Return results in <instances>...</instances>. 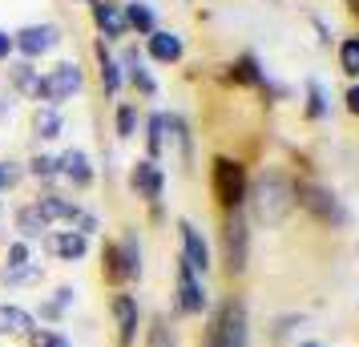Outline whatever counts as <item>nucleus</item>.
<instances>
[{
	"mask_svg": "<svg viewBox=\"0 0 359 347\" xmlns=\"http://www.w3.org/2000/svg\"><path fill=\"white\" fill-rule=\"evenodd\" d=\"M33 259H29V243L25 238H17V243H8V271H17V266H29Z\"/></svg>",
	"mask_w": 359,
	"mask_h": 347,
	"instance_id": "obj_33",
	"label": "nucleus"
},
{
	"mask_svg": "<svg viewBox=\"0 0 359 347\" xmlns=\"http://www.w3.org/2000/svg\"><path fill=\"white\" fill-rule=\"evenodd\" d=\"M20 182V165L17 162H0V190L4 186H17Z\"/></svg>",
	"mask_w": 359,
	"mask_h": 347,
	"instance_id": "obj_35",
	"label": "nucleus"
},
{
	"mask_svg": "<svg viewBox=\"0 0 359 347\" xmlns=\"http://www.w3.org/2000/svg\"><path fill=\"white\" fill-rule=\"evenodd\" d=\"M206 347H246V307L238 299L218 307L210 331H206Z\"/></svg>",
	"mask_w": 359,
	"mask_h": 347,
	"instance_id": "obj_3",
	"label": "nucleus"
},
{
	"mask_svg": "<svg viewBox=\"0 0 359 347\" xmlns=\"http://www.w3.org/2000/svg\"><path fill=\"white\" fill-rule=\"evenodd\" d=\"M339 69L347 73V77H359V45H355V36H347L339 45Z\"/></svg>",
	"mask_w": 359,
	"mask_h": 347,
	"instance_id": "obj_29",
	"label": "nucleus"
},
{
	"mask_svg": "<svg viewBox=\"0 0 359 347\" xmlns=\"http://www.w3.org/2000/svg\"><path fill=\"white\" fill-rule=\"evenodd\" d=\"M29 343L33 347H69V339L57 335V331H49V327H33L29 331Z\"/></svg>",
	"mask_w": 359,
	"mask_h": 347,
	"instance_id": "obj_31",
	"label": "nucleus"
},
{
	"mask_svg": "<svg viewBox=\"0 0 359 347\" xmlns=\"http://www.w3.org/2000/svg\"><path fill=\"white\" fill-rule=\"evenodd\" d=\"M57 45H61V29L57 25H25V29L13 33V49L20 53V61H33V65Z\"/></svg>",
	"mask_w": 359,
	"mask_h": 347,
	"instance_id": "obj_6",
	"label": "nucleus"
},
{
	"mask_svg": "<svg viewBox=\"0 0 359 347\" xmlns=\"http://www.w3.org/2000/svg\"><path fill=\"white\" fill-rule=\"evenodd\" d=\"M299 347H323V343H299Z\"/></svg>",
	"mask_w": 359,
	"mask_h": 347,
	"instance_id": "obj_41",
	"label": "nucleus"
},
{
	"mask_svg": "<svg viewBox=\"0 0 359 347\" xmlns=\"http://www.w3.org/2000/svg\"><path fill=\"white\" fill-rule=\"evenodd\" d=\"M355 45H359V36H355Z\"/></svg>",
	"mask_w": 359,
	"mask_h": 347,
	"instance_id": "obj_42",
	"label": "nucleus"
},
{
	"mask_svg": "<svg viewBox=\"0 0 359 347\" xmlns=\"http://www.w3.org/2000/svg\"><path fill=\"white\" fill-rule=\"evenodd\" d=\"M130 186H133V190H137V194H142L146 202H158V198H162V186H165L162 165H158V162H149V158H142V162L133 165Z\"/></svg>",
	"mask_w": 359,
	"mask_h": 347,
	"instance_id": "obj_12",
	"label": "nucleus"
},
{
	"mask_svg": "<svg viewBox=\"0 0 359 347\" xmlns=\"http://www.w3.org/2000/svg\"><path fill=\"white\" fill-rule=\"evenodd\" d=\"M29 331H33V315L25 307H13V303L0 307V335H29Z\"/></svg>",
	"mask_w": 359,
	"mask_h": 347,
	"instance_id": "obj_23",
	"label": "nucleus"
},
{
	"mask_svg": "<svg viewBox=\"0 0 359 347\" xmlns=\"http://www.w3.org/2000/svg\"><path fill=\"white\" fill-rule=\"evenodd\" d=\"M117 247H121V259H126V271H130V279H137V275H142V243H137V234H126V238H121V243H117Z\"/></svg>",
	"mask_w": 359,
	"mask_h": 347,
	"instance_id": "obj_26",
	"label": "nucleus"
},
{
	"mask_svg": "<svg viewBox=\"0 0 359 347\" xmlns=\"http://www.w3.org/2000/svg\"><path fill=\"white\" fill-rule=\"evenodd\" d=\"M294 198H299V206L303 210H311V215L319 218V222H331V226H343L347 222V210L339 206V198L327 190V186H294Z\"/></svg>",
	"mask_w": 359,
	"mask_h": 347,
	"instance_id": "obj_7",
	"label": "nucleus"
},
{
	"mask_svg": "<svg viewBox=\"0 0 359 347\" xmlns=\"http://www.w3.org/2000/svg\"><path fill=\"white\" fill-rule=\"evenodd\" d=\"M178 234H182V263L190 266L194 275H206V271H210V247H206L202 231H198L190 218H182Z\"/></svg>",
	"mask_w": 359,
	"mask_h": 347,
	"instance_id": "obj_8",
	"label": "nucleus"
},
{
	"mask_svg": "<svg viewBox=\"0 0 359 347\" xmlns=\"http://www.w3.org/2000/svg\"><path fill=\"white\" fill-rule=\"evenodd\" d=\"M226 77L234 85H246V89H259V85L266 81V73H262V65H259V57H255V53L234 57V61H230V69H226Z\"/></svg>",
	"mask_w": 359,
	"mask_h": 347,
	"instance_id": "obj_18",
	"label": "nucleus"
},
{
	"mask_svg": "<svg viewBox=\"0 0 359 347\" xmlns=\"http://www.w3.org/2000/svg\"><path fill=\"white\" fill-rule=\"evenodd\" d=\"M89 17H93V25H97L101 41H121V36H130L126 13H121L117 0H89Z\"/></svg>",
	"mask_w": 359,
	"mask_h": 347,
	"instance_id": "obj_9",
	"label": "nucleus"
},
{
	"mask_svg": "<svg viewBox=\"0 0 359 347\" xmlns=\"http://www.w3.org/2000/svg\"><path fill=\"white\" fill-rule=\"evenodd\" d=\"M178 307L186 315H198L202 307H206V291H202L198 275L186 263H178Z\"/></svg>",
	"mask_w": 359,
	"mask_h": 347,
	"instance_id": "obj_13",
	"label": "nucleus"
},
{
	"mask_svg": "<svg viewBox=\"0 0 359 347\" xmlns=\"http://www.w3.org/2000/svg\"><path fill=\"white\" fill-rule=\"evenodd\" d=\"M93 53H97L101 89H105L109 97H117V93H121V85H126V73H121V65H117V57L109 53V45H105V41H97V45H93Z\"/></svg>",
	"mask_w": 359,
	"mask_h": 347,
	"instance_id": "obj_14",
	"label": "nucleus"
},
{
	"mask_svg": "<svg viewBox=\"0 0 359 347\" xmlns=\"http://www.w3.org/2000/svg\"><path fill=\"white\" fill-rule=\"evenodd\" d=\"M105 279L109 283H126L130 271H126V259H121V247L117 243H105Z\"/></svg>",
	"mask_w": 359,
	"mask_h": 347,
	"instance_id": "obj_27",
	"label": "nucleus"
},
{
	"mask_svg": "<svg viewBox=\"0 0 359 347\" xmlns=\"http://www.w3.org/2000/svg\"><path fill=\"white\" fill-rule=\"evenodd\" d=\"M246 254H250V234H246V218L238 206V210H226V218H222V263L230 275L246 271Z\"/></svg>",
	"mask_w": 359,
	"mask_h": 347,
	"instance_id": "obj_5",
	"label": "nucleus"
},
{
	"mask_svg": "<svg viewBox=\"0 0 359 347\" xmlns=\"http://www.w3.org/2000/svg\"><path fill=\"white\" fill-rule=\"evenodd\" d=\"M17 231H20V238L25 243H36V238H45V218L36 215V206H20L17 210Z\"/></svg>",
	"mask_w": 359,
	"mask_h": 347,
	"instance_id": "obj_24",
	"label": "nucleus"
},
{
	"mask_svg": "<svg viewBox=\"0 0 359 347\" xmlns=\"http://www.w3.org/2000/svg\"><path fill=\"white\" fill-rule=\"evenodd\" d=\"M49 250L57 259H65V263H77L89 250V238L81 231H57V234H49Z\"/></svg>",
	"mask_w": 359,
	"mask_h": 347,
	"instance_id": "obj_17",
	"label": "nucleus"
},
{
	"mask_svg": "<svg viewBox=\"0 0 359 347\" xmlns=\"http://www.w3.org/2000/svg\"><path fill=\"white\" fill-rule=\"evenodd\" d=\"M307 117L311 121H323L327 117V93L319 81H307Z\"/></svg>",
	"mask_w": 359,
	"mask_h": 347,
	"instance_id": "obj_28",
	"label": "nucleus"
},
{
	"mask_svg": "<svg viewBox=\"0 0 359 347\" xmlns=\"http://www.w3.org/2000/svg\"><path fill=\"white\" fill-rule=\"evenodd\" d=\"M114 319H117V343L133 347V339H137V303H133V295L114 299Z\"/></svg>",
	"mask_w": 359,
	"mask_h": 347,
	"instance_id": "obj_16",
	"label": "nucleus"
},
{
	"mask_svg": "<svg viewBox=\"0 0 359 347\" xmlns=\"http://www.w3.org/2000/svg\"><path fill=\"white\" fill-rule=\"evenodd\" d=\"M29 174H33V178H45V182H49V178H57V158H49V154H36L33 162H29Z\"/></svg>",
	"mask_w": 359,
	"mask_h": 347,
	"instance_id": "obj_32",
	"label": "nucleus"
},
{
	"mask_svg": "<svg viewBox=\"0 0 359 347\" xmlns=\"http://www.w3.org/2000/svg\"><path fill=\"white\" fill-rule=\"evenodd\" d=\"M57 174H65L77 190H85V186L93 182V165L85 158V149H65V154L57 158Z\"/></svg>",
	"mask_w": 359,
	"mask_h": 347,
	"instance_id": "obj_15",
	"label": "nucleus"
},
{
	"mask_svg": "<svg viewBox=\"0 0 359 347\" xmlns=\"http://www.w3.org/2000/svg\"><path fill=\"white\" fill-rule=\"evenodd\" d=\"M8 81H13L17 93L36 101V93H41V69L33 61H8Z\"/></svg>",
	"mask_w": 359,
	"mask_h": 347,
	"instance_id": "obj_20",
	"label": "nucleus"
},
{
	"mask_svg": "<svg viewBox=\"0 0 359 347\" xmlns=\"http://www.w3.org/2000/svg\"><path fill=\"white\" fill-rule=\"evenodd\" d=\"M33 279H41V263L17 266V271H4V283H33Z\"/></svg>",
	"mask_w": 359,
	"mask_h": 347,
	"instance_id": "obj_34",
	"label": "nucleus"
},
{
	"mask_svg": "<svg viewBox=\"0 0 359 347\" xmlns=\"http://www.w3.org/2000/svg\"><path fill=\"white\" fill-rule=\"evenodd\" d=\"M36 215L45 218V226H53V222H77V202H69V198H57V194H45V198H36Z\"/></svg>",
	"mask_w": 359,
	"mask_h": 347,
	"instance_id": "obj_19",
	"label": "nucleus"
},
{
	"mask_svg": "<svg viewBox=\"0 0 359 347\" xmlns=\"http://www.w3.org/2000/svg\"><path fill=\"white\" fill-rule=\"evenodd\" d=\"M85 85V73L77 61H61V65H53L45 77H41V93L36 101H45V105H57L61 109V101H69L73 93H81Z\"/></svg>",
	"mask_w": 359,
	"mask_h": 347,
	"instance_id": "obj_4",
	"label": "nucleus"
},
{
	"mask_svg": "<svg viewBox=\"0 0 359 347\" xmlns=\"http://www.w3.org/2000/svg\"><path fill=\"white\" fill-rule=\"evenodd\" d=\"M246 198H250V206H255V218H259V222H266V226L287 222V218H291V210L299 206L291 174H283V170H262L259 182L246 186Z\"/></svg>",
	"mask_w": 359,
	"mask_h": 347,
	"instance_id": "obj_1",
	"label": "nucleus"
},
{
	"mask_svg": "<svg viewBox=\"0 0 359 347\" xmlns=\"http://www.w3.org/2000/svg\"><path fill=\"white\" fill-rule=\"evenodd\" d=\"M246 165L243 162H234V158H214L210 165V190H214V198H218V206L222 210H238L246 202Z\"/></svg>",
	"mask_w": 359,
	"mask_h": 347,
	"instance_id": "obj_2",
	"label": "nucleus"
},
{
	"mask_svg": "<svg viewBox=\"0 0 359 347\" xmlns=\"http://www.w3.org/2000/svg\"><path fill=\"white\" fill-rule=\"evenodd\" d=\"M117 65H121L126 81H130L142 97H154V93H158V81H154V73L146 69V57H142V49H137V45H126V49H121V57H117Z\"/></svg>",
	"mask_w": 359,
	"mask_h": 347,
	"instance_id": "obj_10",
	"label": "nucleus"
},
{
	"mask_svg": "<svg viewBox=\"0 0 359 347\" xmlns=\"http://www.w3.org/2000/svg\"><path fill=\"white\" fill-rule=\"evenodd\" d=\"M53 303H57V307L65 311L69 303H73V287H61V291H57V299H53Z\"/></svg>",
	"mask_w": 359,
	"mask_h": 347,
	"instance_id": "obj_39",
	"label": "nucleus"
},
{
	"mask_svg": "<svg viewBox=\"0 0 359 347\" xmlns=\"http://www.w3.org/2000/svg\"><path fill=\"white\" fill-rule=\"evenodd\" d=\"M77 226H81V234L89 238V234L97 231V218H93V215H77Z\"/></svg>",
	"mask_w": 359,
	"mask_h": 347,
	"instance_id": "obj_37",
	"label": "nucleus"
},
{
	"mask_svg": "<svg viewBox=\"0 0 359 347\" xmlns=\"http://www.w3.org/2000/svg\"><path fill=\"white\" fill-rule=\"evenodd\" d=\"M121 13H126V29L137 36H149L158 29V17H154V8H149L146 0H130V4H121Z\"/></svg>",
	"mask_w": 359,
	"mask_h": 347,
	"instance_id": "obj_21",
	"label": "nucleus"
},
{
	"mask_svg": "<svg viewBox=\"0 0 359 347\" xmlns=\"http://www.w3.org/2000/svg\"><path fill=\"white\" fill-rule=\"evenodd\" d=\"M347 109H351V114L359 117V81L351 85V89H347Z\"/></svg>",
	"mask_w": 359,
	"mask_h": 347,
	"instance_id": "obj_38",
	"label": "nucleus"
},
{
	"mask_svg": "<svg viewBox=\"0 0 359 347\" xmlns=\"http://www.w3.org/2000/svg\"><path fill=\"white\" fill-rule=\"evenodd\" d=\"M33 130H36V137H41V142H53V137H61V130H65V121H61V109H57V105H36Z\"/></svg>",
	"mask_w": 359,
	"mask_h": 347,
	"instance_id": "obj_22",
	"label": "nucleus"
},
{
	"mask_svg": "<svg viewBox=\"0 0 359 347\" xmlns=\"http://www.w3.org/2000/svg\"><path fill=\"white\" fill-rule=\"evenodd\" d=\"M146 53L158 65H178L186 45H182V36L174 33V29H154V33L146 36Z\"/></svg>",
	"mask_w": 359,
	"mask_h": 347,
	"instance_id": "obj_11",
	"label": "nucleus"
},
{
	"mask_svg": "<svg viewBox=\"0 0 359 347\" xmlns=\"http://www.w3.org/2000/svg\"><path fill=\"white\" fill-rule=\"evenodd\" d=\"M117 137H137V109L130 101L117 105Z\"/></svg>",
	"mask_w": 359,
	"mask_h": 347,
	"instance_id": "obj_30",
	"label": "nucleus"
},
{
	"mask_svg": "<svg viewBox=\"0 0 359 347\" xmlns=\"http://www.w3.org/2000/svg\"><path fill=\"white\" fill-rule=\"evenodd\" d=\"M146 149H149V162H158L165 149V114H149L146 117Z\"/></svg>",
	"mask_w": 359,
	"mask_h": 347,
	"instance_id": "obj_25",
	"label": "nucleus"
},
{
	"mask_svg": "<svg viewBox=\"0 0 359 347\" xmlns=\"http://www.w3.org/2000/svg\"><path fill=\"white\" fill-rule=\"evenodd\" d=\"M186 4H190V0H186Z\"/></svg>",
	"mask_w": 359,
	"mask_h": 347,
	"instance_id": "obj_43",
	"label": "nucleus"
},
{
	"mask_svg": "<svg viewBox=\"0 0 359 347\" xmlns=\"http://www.w3.org/2000/svg\"><path fill=\"white\" fill-rule=\"evenodd\" d=\"M315 33H319V41H323V45H331V33H327L323 20H315Z\"/></svg>",
	"mask_w": 359,
	"mask_h": 347,
	"instance_id": "obj_40",
	"label": "nucleus"
},
{
	"mask_svg": "<svg viewBox=\"0 0 359 347\" xmlns=\"http://www.w3.org/2000/svg\"><path fill=\"white\" fill-rule=\"evenodd\" d=\"M13 33H4V29H0V61H13Z\"/></svg>",
	"mask_w": 359,
	"mask_h": 347,
	"instance_id": "obj_36",
	"label": "nucleus"
}]
</instances>
